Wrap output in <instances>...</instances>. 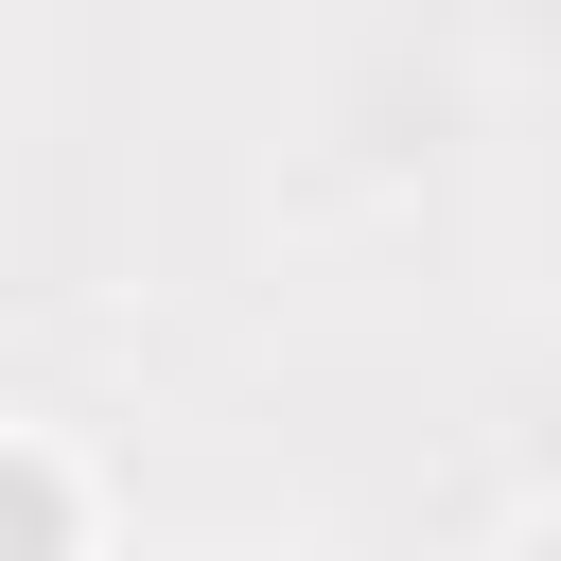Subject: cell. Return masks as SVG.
Instances as JSON below:
<instances>
[{
  "instance_id": "obj_1",
  "label": "cell",
  "mask_w": 561,
  "mask_h": 561,
  "mask_svg": "<svg viewBox=\"0 0 561 561\" xmlns=\"http://www.w3.org/2000/svg\"><path fill=\"white\" fill-rule=\"evenodd\" d=\"M0 561H70V473L0 438Z\"/></svg>"
},
{
  "instance_id": "obj_2",
  "label": "cell",
  "mask_w": 561,
  "mask_h": 561,
  "mask_svg": "<svg viewBox=\"0 0 561 561\" xmlns=\"http://www.w3.org/2000/svg\"><path fill=\"white\" fill-rule=\"evenodd\" d=\"M508 561H561V526H543V543H508Z\"/></svg>"
}]
</instances>
